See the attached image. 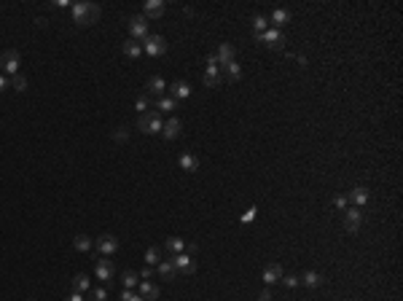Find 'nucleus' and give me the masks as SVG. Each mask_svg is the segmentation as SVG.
<instances>
[{"label":"nucleus","mask_w":403,"mask_h":301,"mask_svg":"<svg viewBox=\"0 0 403 301\" xmlns=\"http://www.w3.org/2000/svg\"><path fill=\"white\" fill-rule=\"evenodd\" d=\"M271 24H274V30H280L283 24H288V19H290V11H285V8H274L271 11Z\"/></svg>","instance_id":"obj_22"},{"label":"nucleus","mask_w":403,"mask_h":301,"mask_svg":"<svg viewBox=\"0 0 403 301\" xmlns=\"http://www.w3.org/2000/svg\"><path fill=\"white\" fill-rule=\"evenodd\" d=\"M347 199H352V202L358 204V207H363L365 202H368V188H363V186H358V188H352V191H350V196H347Z\"/></svg>","instance_id":"obj_23"},{"label":"nucleus","mask_w":403,"mask_h":301,"mask_svg":"<svg viewBox=\"0 0 403 301\" xmlns=\"http://www.w3.org/2000/svg\"><path fill=\"white\" fill-rule=\"evenodd\" d=\"M266 22H269L266 16H256V19H253V27H256V35L266 33Z\"/></svg>","instance_id":"obj_34"},{"label":"nucleus","mask_w":403,"mask_h":301,"mask_svg":"<svg viewBox=\"0 0 403 301\" xmlns=\"http://www.w3.org/2000/svg\"><path fill=\"white\" fill-rule=\"evenodd\" d=\"M19 65H22V56H19V51H16V49H8V51L0 54V68H3L8 75L19 73Z\"/></svg>","instance_id":"obj_6"},{"label":"nucleus","mask_w":403,"mask_h":301,"mask_svg":"<svg viewBox=\"0 0 403 301\" xmlns=\"http://www.w3.org/2000/svg\"><path fill=\"white\" fill-rule=\"evenodd\" d=\"M108 290H110V288H105V285L95 288V290H91V301H108Z\"/></svg>","instance_id":"obj_33"},{"label":"nucleus","mask_w":403,"mask_h":301,"mask_svg":"<svg viewBox=\"0 0 403 301\" xmlns=\"http://www.w3.org/2000/svg\"><path fill=\"white\" fill-rule=\"evenodd\" d=\"M129 35H132L135 41H145L148 38V19L143 14L129 16Z\"/></svg>","instance_id":"obj_8"},{"label":"nucleus","mask_w":403,"mask_h":301,"mask_svg":"<svg viewBox=\"0 0 403 301\" xmlns=\"http://www.w3.org/2000/svg\"><path fill=\"white\" fill-rule=\"evenodd\" d=\"M156 275L162 277V280H172V277H177L172 258H167V261H159V266H156Z\"/></svg>","instance_id":"obj_17"},{"label":"nucleus","mask_w":403,"mask_h":301,"mask_svg":"<svg viewBox=\"0 0 403 301\" xmlns=\"http://www.w3.org/2000/svg\"><path fill=\"white\" fill-rule=\"evenodd\" d=\"M65 301H86V298H83V293H76V290H73V293L65 298Z\"/></svg>","instance_id":"obj_41"},{"label":"nucleus","mask_w":403,"mask_h":301,"mask_svg":"<svg viewBox=\"0 0 403 301\" xmlns=\"http://www.w3.org/2000/svg\"><path fill=\"white\" fill-rule=\"evenodd\" d=\"M283 266H280V263H266V269H264V282L266 285H277L280 280H283Z\"/></svg>","instance_id":"obj_12"},{"label":"nucleus","mask_w":403,"mask_h":301,"mask_svg":"<svg viewBox=\"0 0 403 301\" xmlns=\"http://www.w3.org/2000/svg\"><path fill=\"white\" fill-rule=\"evenodd\" d=\"M172 263H175V272L180 277H191L196 272V261H194V256H189V253H177V256H172Z\"/></svg>","instance_id":"obj_4"},{"label":"nucleus","mask_w":403,"mask_h":301,"mask_svg":"<svg viewBox=\"0 0 403 301\" xmlns=\"http://www.w3.org/2000/svg\"><path fill=\"white\" fill-rule=\"evenodd\" d=\"M283 282H285V288H296L301 280H298L296 275H283Z\"/></svg>","instance_id":"obj_37"},{"label":"nucleus","mask_w":403,"mask_h":301,"mask_svg":"<svg viewBox=\"0 0 403 301\" xmlns=\"http://www.w3.org/2000/svg\"><path fill=\"white\" fill-rule=\"evenodd\" d=\"M258 301H271V290L266 288V290H261V296H258Z\"/></svg>","instance_id":"obj_43"},{"label":"nucleus","mask_w":403,"mask_h":301,"mask_svg":"<svg viewBox=\"0 0 403 301\" xmlns=\"http://www.w3.org/2000/svg\"><path fill=\"white\" fill-rule=\"evenodd\" d=\"M11 86L16 89V92H24L27 89V78L22 73H16V75H11Z\"/></svg>","instance_id":"obj_32"},{"label":"nucleus","mask_w":403,"mask_h":301,"mask_svg":"<svg viewBox=\"0 0 403 301\" xmlns=\"http://www.w3.org/2000/svg\"><path fill=\"white\" fill-rule=\"evenodd\" d=\"M153 272H156V266H145L143 272H140V277H143V280H151V277H153Z\"/></svg>","instance_id":"obj_40"},{"label":"nucleus","mask_w":403,"mask_h":301,"mask_svg":"<svg viewBox=\"0 0 403 301\" xmlns=\"http://www.w3.org/2000/svg\"><path fill=\"white\" fill-rule=\"evenodd\" d=\"M360 223H363V213L358 210V207H352V210H344V229L347 231H358L360 229Z\"/></svg>","instance_id":"obj_11"},{"label":"nucleus","mask_w":403,"mask_h":301,"mask_svg":"<svg viewBox=\"0 0 403 301\" xmlns=\"http://www.w3.org/2000/svg\"><path fill=\"white\" fill-rule=\"evenodd\" d=\"M256 38H258V41H264L269 49H274V51L285 46V35L280 33V30H274V27H271V30H266V33H261V35H256Z\"/></svg>","instance_id":"obj_10"},{"label":"nucleus","mask_w":403,"mask_h":301,"mask_svg":"<svg viewBox=\"0 0 403 301\" xmlns=\"http://www.w3.org/2000/svg\"><path fill=\"white\" fill-rule=\"evenodd\" d=\"M164 89H167V83H164L162 75H153V78H148V92H151L153 97H162Z\"/></svg>","instance_id":"obj_21"},{"label":"nucleus","mask_w":403,"mask_h":301,"mask_svg":"<svg viewBox=\"0 0 403 301\" xmlns=\"http://www.w3.org/2000/svg\"><path fill=\"white\" fill-rule=\"evenodd\" d=\"M73 248H76L78 253H89L91 250V239L86 237V234H78V237L73 239Z\"/></svg>","instance_id":"obj_26"},{"label":"nucleus","mask_w":403,"mask_h":301,"mask_svg":"<svg viewBox=\"0 0 403 301\" xmlns=\"http://www.w3.org/2000/svg\"><path fill=\"white\" fill-rule=\"evenodd\" d=\"M143 51L148 56H164L167 54V41L162 35H148L143 41Z\"/></svg>","instance_id":"obj_7"},{"label":"nucleus","mask_w":403,"mask_h":301,"mask_svg":"<svg viewBox=\"0 0 403 301\" xmlns=\"http://www.w3.org/2000/svg\"><path fill=\"white\" fill-rule=\"evenodd\" d=\"M121 301H143V298L137 293H132V290H124V293H121Z\"/></svg>","instance_id":"obj_38"},{"label":"nucleus","mask_w":403,"mask_h":301,"mask_svg":"<svg viewBox=\"0 0 403 301\" xmlns=\"http://www.w3.org/2000/svg\"><path fill=\"white\" fill-rule=\"evenodd\" d=\"M253 215H256V207H250V210H247L245 215H242V221H245V223H250V221H253Z\"/></svg>","instance_id":"obj_42"},{"label":"nucleus","mask_w":403,"mask_h":301,"mask_svg":"<svg viewBox=\"0 0 403 301\" xmlns=\"http://www.w3.org/2000/svg\"><path fill=\"white\" fill-rule=\"evenodd\" d=\"M68 6H70L68 0H54V8H68Z\"/></svg>","instance_id":"obj_44"},{"label":"nucleus","mask_w":403,"mask_h":301,"mask_svg":"<svg viewBox=\"0 0 403 301\" xmlns=\"http://www.w3.org/2000/svg\"><path fill=\"white\" fill-rule=\"evenodd\" d=\"M73 290H76V293H89V290H91L89 277L86 275H76V277H73Z\"/></svg>","instance_id":"obj_24"},{"label":"nucleus","mask_w":403,"mask_h":301,"mask_svg":"<svg viewBox=\"0 0 403 301\" xmlns=\"http://www.w3.org/2000/svg\"><path fill=\"white\" fill-rule=\"evenodd\" d=\"M30 301H35V298H30Z\"/></svg>","instance_id":"obj_46"},{"label":"nucleus","mask_w":403,"mask_h":301,"mask_svg":"<svg viewBox=\"0 0 403 301\" xmlns=\"http://www.w3.org/2000/svg\"><path fill=\"white\" fill-rule=\"evenodd\" d=\"M347 202H350V199H347V194H344V196H336V199H333V204L339 207V210H347Z\"/></svg>","instance_id":"obj_39"},{"label":"nucleus","mask_w":403,"mask_h":301,"mask_svg":"<svg viewBox=\"0 0 403 301\" xmlns=\"http://www.w3.org/2000/svg\"><path fill=\"white\" fill-rule=\"evenodd\" d=\"M143 16L145 19H162L164 16V3L162 0H148L145 8H143Z\"/></svg>","instance_id":"obj_13"},{"label":"nucleus","mask_w":403,"mask_h":301,"mask_svg":"<svg viewBox=\"0 0 403 301\" xmlns=\"http://www.w3.org/2000/svg\"><path fill=\"white\" fill-rule=\"evenodd\" d=\"M159 261H162V253H159V248H148V250H145V263H148V266H159Z\"/></svg>","instance_id":"obj_31"},{"label":"nucleus","mask_w":403,"mask_h":301,"mask_svg":"<svg viewBox=\"0 0 403 301\" xmlns=\"http://www.w3.org/2000/svg\"><path fill=\"white\" fill-rule=\"evenodd\" d=\"M177 164H180L183 172H196V169H199V159H196L194 154H180Z\"/></svg>","instance_id":"obj_18"},{"label":"nucleus","mask_w":403,"mask_h":301,"mask_svg":"<svg viewBox=\"0 0 403 301\" xmlns=\"http://www.w3.org/2000/svg\"><path fill=\"white\" fill-rule=\"evenodd\" d=\"M95 275H97V280L102 282V285L110 288V285H113V275H116V269H113V263H110L105 256H100V258H97V266H95Z\"/></svg>","instance_id":"obj_3"},{"label":"nucleus","mask_w":403,"mask_h":301,"mask_svg":"<svg viewBox=\"0 0 403 301\" xmlns=\"http://www.w3.org/2000/svg\"><path fill=\"white\" fill-rule=\"evenodd\" d=\"M113 140H116V143H127V140H129V129L127 127H118L113 132Z\"/></svg>","instance_id":"obj_35"},{"label":"nucleus","mask_w":403,"mask_h":301,"mask_svg":"<svg viewBox=\"0 0 403 301\" xmlns=\"http://www.w3.org/2000/svg\"><path fill=\"white\" fill-rule=\"evenodd\" d=\"M242 78V68L237 65V59L226 65V81H239Z\"/></svg>","instance_id":"obj_29"},{"label":"nucleus","mask_w":403,"mask_h":301,"mask_svg":"<svg viewBox=\"0 0 403 301\" xmlns=\"http://www.w3.org/2000/svg\"><path fill=\"white\" fill-rule=\"evenodd\" d=\"M189 94H191V86L185 81H175L172 86H170V97L172 100H185Z\"/></svg>","instance_id":"obj_19"},{"label":"nucleus","mask_w":403,"mask_h":301,"mask_svg":"<svg viewBox=\"0 0 403 301\" xmlns=\"http://www.w3.org/2000/svg\"><path fill=\"white\" fill-rule=\"evenodd\" d=\"M6 86H8V78H6V75H0V92H3Z\"/></svg>","instance_id":"obj_45"},{"label":"nucleus","mask_w":403,"mask_h":301,"mask_svg":"<svg viewBox=\"0 0 403 301\" xmlns=\"http://www.w3.org/2000/svg\"><path fill=\"white\" fill-rule=\"evenodd\" d=\"M137 127H140V132H145V135H156V132H162V116H159L156 110H145V113H140Z\"/></svg>","instance_id":"obj_2"},{"label":"nucleus","mask_w":403,"mask_h":301,"mask_svg":"<svg viewBox=\"0 0 403 301\" xmlns=\"http://www.w3.org/2000/svg\"><path fill=\"white\" fill-rule=\"evenodd\" d=\"M70 11H73V22L81 24V27H89V24L100 22V14H102L100 6L97 3H89V0H83V3H73Z\"/></svg>","instance_id":"obj_1"},{"label":"nucleus","mask_w":403,"mask_h":301,"mask_svg":"<svg viewBox=\"0 0 403 301\" xmlns=\"http://www.w3.org/2000/svg\"><path fill=\"white\" fill-rule=\"evenodd\" d=\"M180 129H183V124L172 116L167 124H162V135H164L167 140H175V137H180Z\"/></svg>","instance_id":"obj_15"},{"label":"nucleus","mask_w":403,"mask_h":301,"mask_svg":"<svg viewBox=\"0 0 403 301\" xmlns=\"http://www.w3.org/2000/svg\"><path fill=\"white\" fill-rule=\"evenodd\" d=\"M140 298H143V301H156L159 298V285L143 280V282H140Z\"/></svg>","instance_id":"obj_16"},{"label":"nucleus","mask_w":403,"mask_h":301,"mask_svg":"<svg viewBox=\"0 0 403 301\" xmlns=\"http://www.w3.org/2000/svg\"><path fill=\"white\" fill-rule=\"evenodd\" d=\"M148 105H151V100H148V94H140V97H137V102H135V108H137L140 113H145V110H148Z\"/></svg>","instance_id":"obj_36"},{"label":"nucleus","mask_w":403,"mask_h":301,"mask_svg":"<svg viewBox=\"0 0 403 301\" xmlns=\"http://www.w3.org/2000/svg\"><path fill=\"white\" fill-rule=\"evenodd\" d=\"M301 282L306 288H320L323 282H325V277L320 275V272H315V269H309V272H304V277H301Z\"/></svg>","instance_id":"obj_20"},{"label":"nucleus","mask_w":403,"mask_h":301,"mask_svg":"<svg viewBox=\"0 0 403 301\" xmlns=\"http://www.w3.org/2000/svg\"><path fill=\"white\" fill-rule=\"evenodd\" d=\"M140 275L137 272H132V269H127L124 275H121V282H124V288L129 290V288H135V285H140V280H137Z\"/></svg>","instance_id":"obj_27"},{"label":"nucleus","mask_w":403,"mask_h":301,"mask_svg":"<svg viewBox=\"0 0 403 301\" xmlns=\"http://www.w3.org/2000/svg\"><path fill=\"white\" fill-rule=\"evenodd\" d=\"M164 248L170 250L172 256H177V253H183V250H185V242H183L180 237H170V239L164 242Z\"/></svg>","instance_id":"obj_25"},{"label":"nucleus","mask_w":403,"mask_h":301,"mask_svg":"<svg viewBox=\"0 0 403 301\" xmlns=\"http://www.w3.org/2000/svg\"><path fill=\"white\" fill-rule=\"evenodd\" d=\"M175 108H177V100H172L170 94H164V97H159V110L170 113V110H175Z\"/></svg>","instance_id":"obj_30"},{"label":"nucleus","mask_w":403,"mask_h":301,"mask_svg":"<svg viewBox=\"0 0 403 301\" xmlns=\"http://www.w3.org/2000/svg\"><path fill=\"white\" fill-rule=\"evenodd\" d=\"M124 54L129 56V59H137V56L143 54V46L135 43V41H127V43H124Z\"/></svg>","instance_id":"obj_28"},{"label":"nucleus","mask_w":403,"mask_h":301,"mask_svg":"<svg viewBox=\"0 0 403 301\" xmlns=\"http://www.w3.org/2000/svg\"><path fill=\"white\" fill-rule=\"evenodd\" d=\"M207 62L212 65V68H226L229 62H234V46H231V43H221L218 51L210 54Z\"/></svg>","instance_id":"obj_5"},{"label":"nucleus","mask_w":403,"mask_h":301,"mask_svg":"<svg viewBox=\"0 0 403 301\" xmlns=\"http://www.w3.org/2000/svg\"><path fill=\"white\" fill-rule=\"evenodd\" d=\"M202 81H204V86L215 89V86H221V83H223V75H221V70H218V68H212V65H210V68L204 70Z\"/></svg>","instance_id":"obj_14"},{"label":"nucleus","mask_w":403,"mask_h":301,"mask_svg":"<svg viewBox=\"0 0 403 301\" xmlns=\"http://www.w3.org/2000/svg\"><path fill=\"white\" fill-rule=\"evenodd\" d=\"M95 248H97V253H100V256L110 258V256H113V253L118 250V239L113 237V234H102V237H97Z\"/></svg>","instance_id":"obj_9"}]
</instances>
